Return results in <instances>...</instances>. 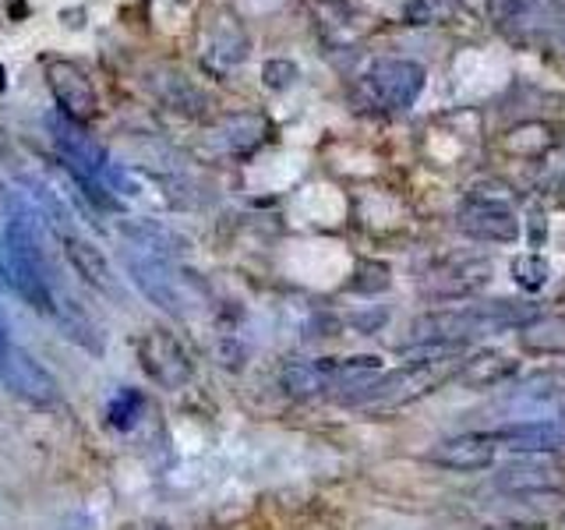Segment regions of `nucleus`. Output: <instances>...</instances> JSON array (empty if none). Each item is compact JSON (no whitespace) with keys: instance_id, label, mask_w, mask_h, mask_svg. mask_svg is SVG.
<instances>
[{"instance_id":"f257e3e1","label":"nucleus","mask_w":565,"mask_h":530,"mask_svg":"<svg viewBox=\"0 0 565 530\" xmlns=\"http://www.w3.org/2000/svg\"><path fill=\"white\" fill-rule=\"evenodd\" d=\"M463 361H441V364H399L396 371H382V375L367 379L364 385L350 389L340 396L343 406H358V411H399L424 396L438 393L446 382H456V371Z\"/></svg>"},{"instance_id":"f03ea898","label":"nucleus","mask_w":565,"mask_h":530,"mask_svg":"<svg viewBox=\"0 0 565 530\" xmlns=\"http://www.w3.org/2000/svg\"><path fill=\"white\" fill-rule=\"evenodd\" d=\"M382 375L379 353H353V358H315V361H287L279 371L282 393L294 400H315L326 393H350L367 379Z\"/></svg>"},{"instance_id":"7ed1b4c3","label":"nucleus","mask_w":565,"mask_h":530,"mask_svg":"<svg viewBox=\"0 0 565 530\" xmlns=\"http://www.w3.org/2000/svg\"><path fill=\"white\" fill-rule=\"evenodd\" d=\"M4 283L18 297L29 300L35 311H53V283L46 273V255L40 247V237L25 216H11L4 226Z\"/></svg>"},{"instance_id":"20e7f679","label":"nucleus","mask_w":565,"mask_h":530,"mask_svg":"<svg viewBox=\"0 0 565 530\" xmlns=\"http://www.w3.org/2000/svg\"><path fill=\"white\" fill-rule=\"evenodd\" d=\"M424 67L406 57H382L367 67L364 93L382 110H411L424 93Z\"/></svg>"},{"instance_id":"39448f33","label":"nucleus","mask_w":565,"mask_h":530,"mask_svg":"<svg viewBox=\"0 0 565 530\" xmlns=\"http://www.w3.org/2000/svg\"><path fill=\"white\" fill-rule=\"evenodd\" d=\"M459 311H463L470 343L484 340V336L526 332L530 326H537L544 318V308L537 300H526V297H494V300H484V305H467Z\"/></svg>"},{"instance_id":"423d86ee","label":"nucleus","mask_w":565,"mask_h":530,"mask_svg":"<svg viewBox=\"0 0 565 530\" xmlns=\"http://www.w3.org/2000/svg\"><path fill=\"white\" fill-rule=\"evenodd\" d=\"M43 78H46V88L57 99V110L75 117L78 124L93 120L96 110H99V96H96V85L88 78V71L71 61V57H50L43 64Z\"/></svg>"},{"instance_id":"0eeeda50","label":"nucleus","mask_w":565,"mask_h":530,"mask_svg":"<svg viewBox=\"0 0 565 530\" xmlns=\"http://www.w3.org/2000/svg\"><path fill=\"white\" fill-rule=\"evenodd\" d=\"M491 279V258L467 255V258H449L441 265H431L420 276V297L431 300H467L477 290H484Z\"/></svg>"},{"instance_id":"6e6552de","label":"nucleus","mask_w":565,"mask_h":530,"mask_svg":"<svg viewBox=\"0 0 565 530\" xmlns=\"http://www.w3.org/2000/svg\"><path fill=\"white\" fill-rule=\"evenodd\" d=\"M138 361H141V371H146V375L156 385H163V389H184L191 382V375H194L188 350L167 329H152V332L141 336Z\"/></svg>"},{"instance_id":"1a4fd4ad","label":"nucleus","mask_w":565,"mask_h":530,"mask_svg":"<svg viewBox=\"0 0 565 530\" xmlns=\"http://www.w3.org/2000/svg\"><path fill=\"white\" fill-rule=\"evenodd\" d=\"M124 265H128V276L135 279V287L146 294L156 308H163L170 315H181L184 311V290H181V279H177L173 265L167 258H156L149 252H138V247H128L124 252Z\"/></svg>"},{"instance_id":"9d476101","label":"nucleus","mask_w":565,"mask_h":530,"mask_svg":"<svg viewBox=\"0 0 565 530\" xmlns=\"http://www.w3.org/2000/svg\"><path fill=\"white\" fill-rule=\"evenodd\" d=\"M494 446H505L516 456H555L565 449V424L555 417H526L509 421L488 432Z\"/></svg>"},{"instance_id":"9b49d317","label":"nucleus","mask_w":565,"mask_h":530,"mask_svg":"<svg viewBox=\"0 0 565 530\" xmlns=\"http://www.w3.org/2000/svg\"><path fill=\"white\" fill-rule=\"evenodd\" d=\"M494 488L505 495H558L565 488V470L552 456H516L499 467L494 474Z\"/></svg>"},{"instance_id":"f8f14e48","label":"nucleus","mask_w":565,"mask_h":530,"mask_svg":"<svg viewBox=\"0 0 565 530\" xmlns=\"http://www.w3.org/2000/svg\"><path fill=\"white\" fill-rule=\"evenodd\" d=\"M494 449L499 446H494L488 432H463V435L438 438L428 449V464L452 474H477L494 467Z\"/></svg>"},{"instance_id":"ddd939ff","label":"nucleus","mask_w":565,"mask_h":530,"mask_svg":"<svg viewBox=\"0 0 565 530\" xmlns=\"http://www.w3.org/2000/svg\"><path fill=\"white\" fill-rule=\"evenodd\" d=\"M0 382H4V389L11 396L25 400L32 406H46V403H53L61 396L57 379H53L50 371L25 350H11L8 353L4 368H0Z\"/></svg>"},{"instance_id":"4468645a","label":"nucleus","mask_w":565,"mask_h":530,"mask_svg":"<svg viewBox=\"0 0 565 530\" xmlns=\"http://www.w3.org/2000/svg\"><path fill=\"white\" fill-rule=\"evenodd\" d=\"M456 226L467 237L484 241V244H516L520 237V220L512 205H488V202H463L456 212Z\"/></svg>"},{"instance_id":"2eb2a0df","label":"nucleus","mask_w":565,"mask_h":530,"mask_svg":"<svg viewBox=\"0 0 565 530\" xmlns=\"http://www.w3.org/2000/svg\"><path fill=\"white\" fill-rule=\"evenodd\" d=\"M247 50H252V43H247V32L241 29L237 18L220 14L216 25H212V32H209V40H205L202 64L216 78H223V75H230V71L247 61Z\"/></svg>"},{"instance_id":"dca6fc26","label":"nucleus","mask_w":565,"mask_h":530,"mask_svg":"<svg viewBox=\"0 0 565 530\" xmlns=\"http://www.w3.org/2000/svg\"><path fill=\"white\" fill-rule=\"evenodd\" d=\"M520 375V361L505 350H477L470 358H463L456 371V382L473 393H484V389H499L509 385Z\"/></svg>"},{"instance_id":"f3484780","label":"nucleus","mask_w":565,"mask_h":530,"mask_svg":"<svg viewBox=\"0 0 565 530\" xmlns=\"http://www.w3.org/2000/svg\"><path fill=\"white\" fill-rule=\"evenodd\" d=\"M146 85L152 88V96L170 106V110L177 114H202L205 110V96H202V88L194 85L184 71H177V67H167V64H159V67H149L146 71Z\"/></svg>"},{"instance_id":"a211bd4d","label":"nucleus","mask_w":565,"mask_h":530,"mask_svg":"<svg viewBox=\"0 0 565 530\" xmlns=\"http://www.w3.org/2000/svg\"><path fill=\"white\" fill-rule=\"evenodd\" d=\"M216 141L220 149L230 152V156H252L258 152L265 141L273 135V124L265 114H255V110H241V114H230L216 124Z\"/></svg>"},{"instance_id":"6ab92c4d","label":"nucleus","mask_w":565,"mask_h":530,"mask_svg":"<svg viewBox=\"0 0 565 530\" xmlns=\"http://www.w3.org/2000/svg\"><path fill=\"white\" fill-rule=\"evenodd\" d=\"M120 234L131 241V247H138V252H149L156 258H181L188 252V241L181 234H173L170 226L156 223V220H124L120 223Z\"/></svg>"},{"instance_id":"aec40b11","label":"nucleus","mask_w":565,"mask_h":530,"mask_svg":"<svg viewBox=\"0 0 565 530\" xmlns=\"http://www.w3.org/2000/svg\"><path fill=\"white\" fill-rule=\"evenodd\" d=\"M64 255L71 262V269H75L88 287H96L103 294L114 290V273H110V262H106V255L99 252V247L93 241H85L78 234H64Z\"/></svg>"},{"instance_id":"412c9836","label":"nucleus","mask_w":565,"mask_h":530,"mask_svg":"<svg viewBox=\"0 0 565 530\" xmlns=\"http://www.w3.org/2000/svg\"><path fill=\"white\" fill-rule=\"evenodd\" d=\"M53 315H57V322L64 326V332H67V340H75L78 347H85L88 353H99L106 350V343H103V329L96 326V318L88 315L78 300H71V297H64L61 305H53Z\"/></svg>"},{"instance_id":"4be33fe9","label":"nucleus","mask_w":565,"mask_h":530,"mask_svg":"<svg viewBox=\"0 0 565 530\" xmlns=\"http://www.w3.org/2000/svg\"><path fill=\"white\" fill-rule=\"evenodd\" d=\"M509 273H512V283H516L520 290L537 294V290L547 287V279H552V265H547L544 255L530 252V255H516V258H512Z\"/></svg>"},{"instance_id":"5701e85b","label":"nucleus","mask_w":565,"mask_h":530,"mask_svg":"<svg viewBox=\"0 0 565 530\" xmlns=\"http://www.w3.org/2000/svg\"><path fill=\"white\" fill-rule=\"evenodd\" d=\"M25 188H29V199L35 202V209L43 212V220L57 230V234L64 237V234H71V209L57 199V191H50L46 184H40V181H25Z\"/></svg>"},{"instance_id":"b1692460","label":"nucleus","mask_w":565,"mask_h":530,"mask_svg":"<svg viewBox=\"0 0 565 530\" xmlns=\"http://www.w3.org/2000/svg\"><path fill=\"white\" fill-rule=\"evenodd\" d=\"M141 411H146V396H141L138 389L124 385L120 393L110 403H106V421H110V428L128 432V428H135V424H138Z\"/></svg>"},{"instance_id":"393cba45","label":"nucleus","mask_w":565,"mask_h":530,"mask_svg":"<svg viewBox=\"0 0 565 530\" xmlns=\"http://www.w3.org/2000/svg\"><path fill=\"white\" fill-rule=\"evenodd\" d=\"M388 283H393V273H388V265L367 258V262L358 265V273H353L350 290L353 294H364V297H375V294L388 290Z\"/></svg>"},{"instance_id":"a878e982","label":"nucleus","mask_w":565,"mask_h":530,"mask_svg":"<svg viewBox=\"0 0 565 530\" xmlns=\"http://www.w3.org/2000/svg\"><path fill=\"white\" fill-rule=\"evenodd\" d=\"M297 78H300V67L290 57H273V61L262 64V82L269 85L273 93H282V88L297 85Z\"/></svg>"},{"instance_id":"bb28decb","label":"nucleus","mask_w":565,"mask_h":530,"mask_svg":"<svg viewBox=\"0 0 565 530\" xmlns=\"http://www.w3.org/2000/svg\"><path fill=\"white\" fill-rule=\"evenodd\" d=\"M441 18V0H406L403 4V22L406 25H431Z\"/></svg>"},{"instance_id":"cd10ccee","label":"nucleus","mask_w":565,"mask_h":530,"mask_svg":"<svg viewBox=\"0 0 565 530\" xmlns=\"http://www.w3.org/2000/svg\"><path fill=\"white\" fill-rule=\"evenodd\" d=\"M470 202H488V205H512V194L505 184L499 181H477L470 191H467Z\"/></svg>"},{"instance_id":"c85d7f7f","label":"nucleus","mask_w":565,"mask_h":530,"mask_svg":"<svg viewBox=\"0 0 565 530\" xmlns=\"http://www.w3.org/2000/svg\"><path fill=\"white\" fill-rule=\"evenodd\" d=\"M537 0H491V14L494 22H523V18L534 11Z\"/></svg>"},{"instance_id":"c756f323","label":"nucleus","mask_w":565,"mask_h":530,"mask_svg":"<svg viewBox=\"0 0 565 530\" xmlns=\"http://www.w3.org/2000/svg\"><path fill=\"white\" fill-rule=\"evenodd\" d=\"M541 188L552 191V194H562L565 191V152L552 156L544 163V170H541Z\"/></svg>"},{"instance_id":"7c9ffc66","label":"nucleus","mask_w":565,"mask_h":530,"mask_svg":"<svg viewBox=\"0 0 565 530\" xmlns=\"http://www.w3.org/2000/svg\"><path fill=\"white\" fill-rule=\"evenodd\" d=\"M85 18H88L85 8H64V11H61V22H64L67 29H82V25H85Z\"/></svg>"},{"instance_id":"2f4dec72","label":"nucleus","mask_w":565,"mask_h":530,"mask_svg":"<svg viewBox=\"0 0 565 530\" xmlns=\"http://www.w3.org/2000/svg\"><path fill=\"white\" fill-rule=\"evenodd\" d=\"M8 353H11V336H8V326H4V318H0V368H4Z\"/></svg>"},{"instance_id":"473e14b6","label":"nucleus","mask_w":565,"mask_h":530,"mask_svg":"<svg viewBox=\"0 0 565 530\" xmlns=\"http://www.w3.org/2000/svg\"><path fill=\"white\" fill-rule=\"evenodd\" d=\"M8 14H11V22H22V18L29 14V4H25V0H11Z\"/></svg>"},{"instance_id":"72a5a7b5","label":"nucleus","mask_w":565,"mask_h":530,"mask_svg":"<svg viewBox=\"0 0 565 530\" xmlns=\"http://www.w3.org/2000/svg\"><path fill=\"white\" fill-rule=\"evenodd\" d=\"M0 93H8V71L0 67Z\"/></svg>"}]
</instances>
